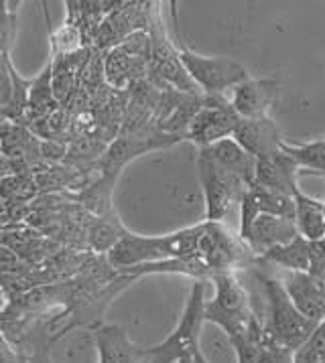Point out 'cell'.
Listing matches in <instances>:
<instances>
[{
	"mask_svg": "<svg viewBox=\"0 0 325 363\" xmlns=\"http://www.w3.org/2000/svg\"><path fill=\"white\" fill-rule=\"evenodd\" d=\"M324 177H325V174H324Z\"/></svg>",
	"mask_w": 325,
	"mask_h": 363,
	"instance_id": "25",
	"label": "cell"
},
{
	"mask_svg": "<svg viewBox=\"0 0 325 363\" xmlns=\"http://www.w3.org/2000/svg\"><path fill=\"white\" fill-rule=\"evenodd\" d=\"M232 138L256 160L272 159L281 155L285 145L281 130L268 116L252 118V120L240 118Z\"/></svg>",
	"mask_w": 325,
	"mask_h": 363,
	"instance_id": "9",
	"label": "cell"
},
{
	"mask_svg": "<svg viewBox=\"0 0 325 363\" xmlns=\"http://www.w3.org/2000/svg\"><path fill=\"white\" fill-rule=\"evenodd\" d=\"M94 339L100 353V363H150L148 349L131 343L126 331L119 325L94 327Z\"/></svg>",
	"mask_w": 325,
	"mask_h": 363,
	"instance_id": "13",
	"label": "cell"
},
{
	"mask_svg": "<svg viewBox=\"0 0 325 363\" xmlns=\"http://www.w3.org/2000/svg\"><path fill=\"white\" fill-rule=\"evenodd\" d=\"M202 150L207 152L218 164H222L226 171L240 177L248 187L254 185L258 160L254 159L250 152H246L234 138H224L220 143L207 146V148H202Z\"/></svg>",
	"mask_w": 325,
	"mask_h": 363,
	"instance_id": "15",
	"label": "cell"
},
{
	"mask_svg": "<svg viewBox=\"0 0 325 363\" xmlns=\"http://www.w3.org/2000/svg\"><path fill=\"white\" fill-rule=\"evenodd\" d=\"M282 152L295 162L299 169H309L313 173L325 174V138L307 145H282Z\"/></svg>",
	"mask_w": 325,
	"mask_h": 363,
	"instance_id": "19",
	"label": "cell"
},
{
	"mask_svg": "<svg viewBox=\"0 0 325 363\" xmlns=\"http://www.w3.org/2000/svg\"><path fill=\"white\" fill-rule=\"evenodd\" d=\"M0 209H2V207H0Z\"/></svg>",
	"mask_w": 325,
	"mask_h": 363,
	"instance_id": "24",
	"label": "cell"
},
{
	"mask_svg": "<svg viewBox=\"0 0 325 363\" xmlns=\"http://www.w3.org/2000/svg\"><path fill=\"white\" fill-rule=\"evenodd\" d=\"M281 84L277 79H246L232 89L230 102L242 120L268 116L270 106L277 102Z\"/></svg>",
	"mask_w": 325,
	"mask_h": 363,
	"instance_id": "11",
	"label": "cell"
},
{
	"mask_svg": "<svg viewBox=\"0 0 325 363\" xmlns=\"http://www.w3.org/2000/svg\"><path fill=\"white\" fill-rule=\"evenodd\" d=\"M254 278L263 286L266 298V308H268V317L265 323L266 333L270 335V339L277 345L297 351L315 331L317 323L299 313V308L293 305L287 291L282 289L279 278L268 272H256Z\"/></svg>",
	"mask_w": 325,
	"mask_h": 363,
	"instance_id": "2",
	"label": "cell"
},
{
	"mask_svg": "<svg viewBox=\"0 0 325 363\" xmlns=\"http://www.w3.org/2000/svg\"><path fill=\"white\" fill-rule=\"evenodd\" d=\"M260 260L275 264L282 270H291V272H309L311 242H307L303 235H297L293 242L268 250Z\"/></svg>",
	"mask_w": 325,
	"mask_h": 363,
	"instance_id": "17",
	"label": "cell"
},
{
	"mask_svg": "<svg viewBox=\"0 0 325 363\" xmlns=\"http://www.w3.org/2000/svg\"><path fill=\"white\" fill-rule=\"evenodd\" d=\"M126 233V230L120 225L119 218L114 213L110 216H104V218H98L88 232V242L92 250L96 252H110L112 247L119 244V240Z\"/></svg>",
	"mask_w": 325,
	"mask_h": 363,
	"instance_id": "20",
	"label": "cell"
},
{
	"mask_svg": "<svg viewBox=\"0 0 325 363\" xmlns=\"http://www.w3.org/2000/svg\"><path fill=\"white\" fill-rule=\"evenodd\" d=\"M211 280L216 284V296L206 303V323H214L224 329L230 341L246 335L252 325L260 319L252 308L248 291L240 284L234 272H216Z\"/></svg>",
	"mask_w": 325,
	"mask_h": 363,
	"instance_id": "3",
	"label": "cell"
},
{
	"mask_svg": "<svg viewBox=\"0 0 325 363\" xmlns=\"http://www.w3.org/2000/svg\"><path fill=\"white\" fill-rule=\"evenodd\" d=\"M297 235H299V230H297L295 219L263 213L252 221L250 228L240 238L246 242V246L250 247L256 258H263L268 250L285 246L293 242Z\"/></svg>",
	"mask_w": 325,
	"mask_h": 363,
	"instance_id": "10",
	"label": "cell"
},
{
	"mask_svg": "<svg viewBox=\"0 0 325 363\" xmlns=\"http://www.w3.org/2000/svg\"><path fill=\"white\" fill-rule=\"evenodd\" d=\"M297 173H299V167L285 152H281L272 159L258 160L256 179H254L252 187H260V189L275 191V193L293 197L295 191L299 189Z\"/></svg>",
	"mask_w": 325,
	"mask_h": 363,
	"instance_id": "14",
	"label": "cell"
},
{
	"mask_svg": "<svg viewBox=\"0 0 325 363\" xmlns=\"http://www.w3.org/2000/svg\"><path fill=\"white\" fill-rule=\"evenodd\" d=\"M268 213V216H279V218L295 219V199L289 195H281L275 191L260 189V187H250L246 191L242 203H240V228L238 235L246 232L252 225V221Z\"/></svg>",
	"mask_w": 325,
	"mask_h": 363,
	"instance_id": "12",
	"label": "cell"
},
{
	"mask_svg": "<svg viewBox=\"0 0 325 363\" xmlns=\"http://www.w3.org/2000/svg\"><path fill=\"white\" fill-rule=\"evenodd\" d=\"M295 223L299 235L307 242H324L325 240V203L311 199L301 189L295 191Z\"/></svg>",
	"mask_w": 325,
	"mask_h": 363,
	"instance_id": "16",
	"label": "cell"
},
{
	"mask_svg": "<svg viewBox=\"0 0 325 363\" xmlns=\"http://www.w3.org/2000/svg\"><path fill=\"white\" fill-rule=\"evenodd\" d=\"M238 122H240V116L226 96L204 94L202 104L197 112L193 114L183 140H192L193 145H197L202 150V148L220 143L224 138H232Z\"/></svg>",
	"mask_w": 325,
	"mask_h": 363,
	"instance_id": "7",
	"label": "cell"
},
{
	"mask_svg": "<svg viewBox=\"0 0 325 363\" xmlns=\"http://www.w3.org/2000/svg\"><path fill=\"white\" fill-rule=\"evenodd\" d=\"M6 6V2H0V55H9V45L13 39V15Z\"/></svg>",
	"mask_w": 325,
	"mask_h": 363,
	"instance_id": "22",
	"label": "cell"
},
{
	"mask_svg": "<svg viewBox=\"0 0 325 363\" xmlns=\"http://www.w3.org/2000/svg\"><path fill=\"white\" fill-rule=\"evenodd\" d=\"M145 61H147L145 57H136L119 45L104 59L106 79L114 87H124L128 82H133L136 73H141V69L145 67Z\"/></svg>",
	"mask_w": 325,
	"mask_h": 363,
	"instance_id": "18",
	"label": "cell"
},
{
	"mask_svg": "<svg viewBox=\"0 0 325 363\" xmlns=\"http://www.w3.org/2000/svg\"><path fill=\"white\" fill-rule=\"evenodd\" d=\"M187 363H207V359L204 357V353H202V351H197V353H193L192 357L187 359Z\"/></svg>",
	"mask_w": 325,
	"mask_h": 363,
	"instance_id": "23",
	"label": "cell"
},
{
	"mask_svg": "<svg viewBox=\"0 0 325 363\" xmlns=\"http://www.w3.org/2000/svg\"><path fill=\"white\" fill-rule=\"evenodd\" d=\"M37 191V181L29 177H2L0 181V197L23 203L31 199Z\"/></svg>",
	"mask_w": 325,
	"mask_h": 363,
	"instance_id": "21",
	"label": "cell"
},
{
	"mask_svg": "<svg viewBox=\"0 0 325 363\" xmlns=\"http://www.w3.org/2000/svg\"><path fill=\"white\" fill-rule=\"evenodd\" d=\"M199 233H202V223L159 238L134 235L126 232L119 240V244L108 252V264L116 268V272L120 274L128 268H136L143 264L189 258L197 254Z\"/></svg>",
	"mask_w": 325,
	"mask_h": 363,
	"instance_id": "1",
	"label": "cell"
},
{
	"mask_svg": "<svg viewBox=\"0 0 325 363\" xmlns=\"http://www.w3.org/2000/svg\"><path fill=\"white\" fill-rule=\"evenodd\" d=\"M199 181L204 187L206 197V219L207 223H226L228 218L240 209V203L250 189L240 177L226 171L222 164H218L207 152L199 150L197 159Z\"/></svg>",
	"mask_w": 325,
	"mask_h": 363,
	"instance_id": "5",
	"label": "cell"
},
{
	"mask_svg": "<svg viewBox=\"0 0 325 363\" xmlns=\"http://www.w3.org/2000/svg\"><path fill=\"white\" fill-rule=\"evenodd\" d=\"M173 15V25H175V51H177L179 61L183 63L187 75L193 79V84L202 89V94H214V96H224V91L234 89L242 82L250 79L248 72L242 63L228 57H206L195 53L181 39L179 30L177 9H171Z\"/></svg>",
	"mask_w": 325,
	"mask_h": 363,
	"instance_id": "4",
	"label": "cell"
},
{
	"mask_svg": "<svg viewBox=\"0 0 325 363\" xmlns=\"http://www.w3.org/2000/svg\"><path fill=\"white\" fill-rule=\"evenodd\" d=\"M204 308H206L204 280H195L175 331L162 343L148 347L150 363H177L179 359L192 357L193 353L202 351L199 349V331H202V325L206 323Z\"/></svg>",
	"mask_w": 325,
	"mask_h": 363,
	"instance_id": "6",
	"label": "cell"
},
{
	"mask_svg": "<svg viewBox=\"0 0 325 363\" xmlns=\"http://www.w3.org/2000/svg\"><path fill=\"white\" fill-rule=\"evenodd\" d=\"M282 289L287 291L293 305L303 317L313 323L325 320V278H317L309 272H291L281 270L279 274Z\"/></svg>",
	"mask_w": 325,
	"mask_h": 363,
	"instance_id": "8",
	"label": "cell"
}]
</instances>
